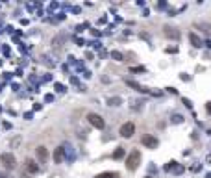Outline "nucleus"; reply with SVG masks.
Listing matches in <instances>:
<instances>
[{
	"instance_id": "ddd939ff",
	"label": "nucleus",
	"mask_w": 211,
	"mask_h": 178,
	"mask_svg": "<svg viewBox=\"0 0 211 178\" xmlns=\"http://www.w3.org/2000/svg\"><path fill=\"white\" fill-rule=\"evenodd\" d=\"M120 102H122V100H120L119 97H113V98H109V100H107V104H109V106H119Z\"/></svg>"
},
{
	"instance_id": "2eb2a0df",
	"label": "nucleus",
	"mask_w": 211,
	"mask_h": 178,
	"mask_svg": "<svg viewBox=\"0 0 211 178\" xmlns=\"http://www.w3.org/2000/svg\"><path fill=\"white\" fill-rule=\"evenodd\" d=\"M126 84L130 85V87H133V89H137V91H144V89L139 85V84H135V82H131V80H126Z\"/></svg>"
},
{
	"instance_id": "39448f33",
	"label": "nucleus",
	"mask_w": 211,
	"mask_h": 178,
	"mask_svg": "<svg viewBox=\"0 0 211 178\" xmlns=\"http://www.w3.org/2000/svg\"><path fill=\"white\" fill-rule=\"evenodd\" d=\"M141 143L146 149H155V147H158V139H155L154 136H150V134H144V136L141 137Z\"/></svg>"
},
{
	"instance_id": "0eeeda50",
	"label": "nucleus",
	"mask_w": 211,
	"mask_h": 178,
	"mask_svg": "<svg viewBox=\"0 0 211 178\" xmlns=\"http://www.w3.org/2000/svg\"><path fill=\"white\" fill-rule=\"evenodd\" d=\"M63 160H65V149L63 147H58L54 150V161L56 163H63Z\"/></svg>"
},
{
	"instance_id": "7ed1b4c3",
	"label": "nucleus",
	"mask_w": 211,
	"mask_h": 178,
	"mask_svg": "<svg viewBox=\"0 0 211 178\" xmlns=\"http://www.w3.org/2000/svg\"><path fill=\"white\" fill-rule=\"evenodd\" d=\"M87 121H89V124H93V126H95V128H98V130H102V128L106 126L104 119L100 117L98 113H89V115H87Z\"/></svg>"
},
{
	"instance_id": "f257e3e1",
	"label": "nucleus",
	"mask_w": 211,
	"mask_h": 178,
	"mask_svg": "<svg viewBox=\"0 0 211 178\" xmlns=\"http://www.w3.org/2000/svg\"><path fill=\"white\" fill-rule=\"evenodd\" d=\"M139 163H141V152L139 150H131L130 156L126 158V169L128 171H135L139 167Z\"/></svg>"
},
{
	"instance_id": "423d86ee",
	"label": "nucleus",
	"mask_w": 211,
	"mask_h": 178,
	"mask_svg": "<svg viewBox=\"0 0 211 178\" xmlns=\"http://www.w3.org/2000/svg\"><path fill=\"white\" fill-rule=\"evenodd\" d=\"M35 154H37V160H39L41 163H47V160H48V150H47V147L39 145V147L35 149Z\"/></svg>"
},
{
	"instance_id": "9d476101",
	"label": "nucleus",
	"mask_w": 211,
	"mask_h": 178,
	"mask_svg": "<svg viewBox=\"0 0 211 178\" xmlns=\"http://www.w3.org/2000/svg\"><path fill=\"white\" fill-rule=\"evenodd\" d=\"M189 41H191L193 47H200V44H202V41H200V37L196 33H189Z\"/></svg>"
},
{
	"instance_id": "a211bd4d",
	"label": "nucleus",
	"mask_w": 211,
	"mask_h": 178,
	"mask_svg": "<svg viewBox=\"0 0 211 178\" xmlns=\"http://www.w3.org/2000/svg\"><path fill=\"white\" fill-rule=\"evenodd\" d=\"M206 108H207V113H211V102H209V104H207Z\"/></svg>"
},
{
	"instance_id": "9b49d317",
	"label": "nucleus",
	"mask_w": 211,
	"mask_h": 178,
	"mask_svg": "<svg viewBox=\"0 0 211 178\" xmlns=\"http://www.w3.org/2000/svg\"><path fill=\"white\" fill-rule=\"evenodd\" d=\"M95 178H119V174H117V173L107 171V173H100V174H96Z\"/></svg>"
},
{
	"instance_id": "1a4fd4ad",
	"label": "nucleus",
	"mask_w": 211,
	"mask_h": 178,
	"mask_svg": "<svg viewBox=\"0 0 211 178\" xmlns=\"http://www.w3.org/2000/svg\"><path fill=\"white\" fill-rule=\"evenodd\" d=\"M165 35L167 37H172V39H178V37H180V32H176V28L165 26Z\"/></svg>"
},
{
	"instance_id": "4468645a",
	"label": "nucleus",
	"mask_w": 211,
	"mask_h": 178,
	"mask_svg": "<svg viewBox=\"0 0 211 178\" xmlns=\"http://www.w3.org/2000/svg\"><path fill=\"white\" fill-rule=\"evenodd\" d=\"M111 58H113V60H117V61H122V58H124V56H122L119 50H113V52H111Z\"/></svg>"
},
{
	"instance_id": "f8f14e48",
	"label": "nucleus",
	"mask_w": 211,
	"mask_h": 178,
	"mask_svg": "<svg viewBox=\"0 0 211 178\" xmlns=\"http://www.w3.org/2000/svg\"><path fill=\"white\" fill-rule=\"evenodd\" d=\"M122 156H124V149H122V147H119V149L113 152V160H120Z\"/></svg>"
},
{
	"instance_id": "20e7f679",
	"label": "nucleus",
	"mask_w": 211,
	"mask_h": 178,
	"mask_svg": "<svg viewBox=\"0 0 211 178\" xmlns=\"http://www.w3.org/2000/svg\"><path fill=\"white\" fill-rule=\"evenodd\" d=\"M133 132H135V124H133V122H124V124L120 126V136L122 137H131Z\"/></svg>"
},
{
	"instance_id": "f3484780",
	"label": "nucleus",
	"mask_w": 211,
	"mask_h": 178,
	"mask_svg": "<svg viewBox=\"0 0 211 178\" xmlns=\"http://www.w3.org/2000/svg\"><path fill=\"white\" fill-rule=\"evenodd\" d=\"M19 145H20V137H15L11 141V147H19Z\"/></svg>"
},
{
	"instance_id": "6e6552de",
	"label": "nucleus",
	"mask_w": 211,
	"mask_h": 178,
	"mask_svg": "<svg viewBox=\"0 0 211 178\" xmlns=\"http://www.w3.org/2000/svg\"><path fill=\"white\" fill-rule=\"evenodd\" d=\"M24 167H26V171L30 173V174H35L37 171H39V167H37V163L33 161V160H26L24 161Z\"/></svg>"
},
{
	"instance_id": "f03ea898",
	"label": "nucleus",
	"mask_w": 211,
	"mask_h": 178,
	"mask_svg": "<svg viewBox=\"0 0 211 178\" xmlns=\"http://www.w3.org/2000/svg\"><path fill=\"white\" fill-rule=\"evenodd\" d=\"M0 163H2L6 169H15L17 160H15V156L11 152H4V154H0Z\"/></svg>"
},
{
	"instance_id": "dca6fc26",
	"label": "nucleus",
	"mask_w": 211,
	"mask_h": 178,
	"mask_svg": "<svg viewBox=\"0 0 211 178\" xmlns=\"http://www.w3.org/2000/svg\"><path fill=\"white\" fill-rule=\"evenodd\" d=\"M52 43H54V47H61V43H63V37H56V39H54Z\"/></svg>"
}]
</instances>
